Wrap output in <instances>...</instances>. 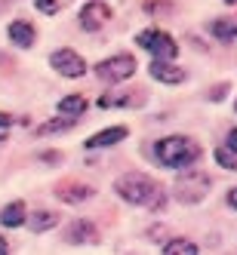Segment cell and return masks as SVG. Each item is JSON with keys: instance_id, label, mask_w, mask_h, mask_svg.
<instances>
[{"instance_id": "9", "label": "cell", "mask_w": 237, "mask_h": 255, "mask_svg": "<svg viewBox=\"0 0 237 255\" xmlns=\"http://www.w3.org/2000/svg\"><path fill=\"white\" fill-rule=\"evenodd\" d=\"M56 197L62 200V203L77 206V203H86V200H93V197H96V188L83 185V181H62V185H56Z\"/></svg>"}, {"instance_id": "22", "label": "cell", "mask_w": 237, "mask_h": 255, "mask_svg": "<svg viewBox=\"0 0 237 255\" xmlns=\"http://www.w3.org/2000/svg\"><path fill=\"white\" fill-rule=\"evenodd\" d=\"M225 200H228V206H231V209H237V188H231Z\"/></svg>"}, {"instance_id": "7", "label": "cell", "mask_w": 237, "mask_h": 255, "mask_svg": "<svg viewBox=\"0 0 237 255\" xmlns=\"http://www.w3.org/2000/svg\"><path fill=\"white\" fill-rule=\"evenodd\" d=\"M65 243H71V246H96L99 243V231H96L93 222L77 218V222H71L65 228Z\"/></svg>"}, {"instance_id": "21", "label": "cell", "mask_w": 237, "mask_h": 255, "mask_svg": "<svg viewBox=\"0 0 237 255\" xmlns=\"http://www.w3.org/2000/svg\"><path fill=\"white\" fill-rule=\"evenodd\" d=\"M34 6H37L43 15H56V12L62 9V3H59V0H34Z\"/></svg>"}, {"instance_id": "8", "label": "cell", "mask_w": 237, "mask_h": 255, "mask_svg": "<svg viewBox=\"0 0 237 255\" xmlns=\"http://www.w3.org/2000/svg\"><path fill=\"white\" fill-rule=\"evenodd\" d=\"M108 19H111V6H108L105 0H89V3H83V9H80L83 31H99V28H105Z\"/></svg>"}, {"instance_id": "3", "label": "cell", "mask_w": 237, "mask_h": 255, "mask_svg": "<svg viewBox=\"0 0 237 255\" xmlns=\"http://www.w3.org/2000/svg\"><path fill=\"white\" fill-rule=\"evenodd\" d=\"M213 191V178L207 172H185V175H179L176 178V200L179 203H200L207 194Z\"/></svg>"}, {"instance_id": "13", "label": "cell", "mask_w": 237, "mask_h": 255, "mask_svg": "<svg viewBox=\"0 0 237 255\" xmlns=\"http://www.w3.org/2000/svg\"><path fill=\"white\" fill-rule=\"evenodd\" d=\"M0 225L3 228H22L28 225V209L22 200H12V203H6L3 209H0Z\"/></svg>"}, {"instance_id": "5", "label": "cell", "mask_w": 237, "mask_h": 255, "mask_svg": "<svg viewBox=\"0 0 237 255\" xmlns=\"http://www.w3.org/2000/svg\"><path fill=\"white\" fill-rule=\"evenodd\" d=\"M136 43L142 46V49H148L154 59H176L179 56V46H176V40L170 37L167 31H160V28H148V31H142L139 37H136Z\"/></svg>"}, {"instance_id": "11", "label": "cell", "mask_w": 237, "mask_h": 255, "mask_svg": "<svg viewBox=\"0 0 237 255\" xmlns=\"http://www.w3.org/2000/svg\"><path fill=\"white\" fill-rule=\"evenodd\" d=\"M126 135H130V129H126V126H108V129H102V132H96V135H89V138H86V151L111 148V144L123 141Z\"/></svg>"}, {"instance_id": "12", "label": "cell", "mask_w": 237, "mask_h": 255, "mask_svg": "<svg viewBox=\"0 0 237 255\" xmlns=\"http://www.w3.org/2000/svg\"><path fill=\"white\" fill-rule=\"evenodd\" d=\"M6 34H9V40L19 46V49H28V46H34V40H37V31H34V25L25 22V19L9 22L6 25Z\"/></svg>"}, {"instance_id": "10", "label": "cell", "mask_w": 237, "mask_h": 255, "mask_svg": "<svg viewBox=\"0 0 237 255\" xmlns=\"http://www.w3.org/2000/svg\"><path fill=\"white\" fill-rule=\"evenodd\" d=\"M148 74L154 80H160V83H170V86H176V83L185 80V71L176 68V65H170V59H154L148 65Z\"/></svg>"}, {"instance_id": "18", "label": "cell", "mask_w": 237, "mask_h": 255, "mask_svg": "<svg viewBox=\"0 0 237 255\" xmlns=\"http://www.w3.org/2000/svg\"><path fill=\"white\" fill-rule=\"evenodd\" d=\"M210 31H213V37H219V40H234L237 37V25L228 22V19H216Z\"/></svg>"}, {"instance_id": "23", "label": "cell", "mask_w": 237, "mask_h": 255, "mask_svg": "<svg viewBox=\"0 0 237 255\" xmlns=\"http://www.w3.org/2000/svg\"><path fill=\"white\" fill-rule=\"evenodd\" d=\"M225 144H228V148H234V151H237V129H231V132H228V141H225Z\"/></svg>"}, {"instance_id": "24", "label": "cell", "mask_w": 237, "mask_h": 255, "mask_svg": "<svg viewBox=\"0 0 237 255\" xmlns=\"http://www.w3.org/2000/svg\"><path fill=\"white\" fill-rule=\"evenodd\" d=\"M12 126V117L9 114H0V129H9Z\"/></svg>"}, {"instance_id": "16", "label": "cell", "mask_w": 237, "mask_h": 255, "mask_svg": "<svg viewBox=\"0 0 237 255\" xmlns=\"http://www.w3.org/2000/svg\"><path fill=\"white\" fill-rule=\"evenodd\" d=\"M83 111H86V99L83 96H65L59 102V114H65V117H80Z\"/></svg>"}, {"instance_id": "19", "label": "cell", "mask_w": 237, "mask_h": 255, "mask_svg": "<svg viewBox=\"0 0 237 255\" xmlns=\"http://www.w3.org/2000/svg\"><path fill=\"white\" fill-rule=\"evenodd\" d=\"M130 105H142V102H136V96H111V93L99 99V108H130Z\"/></svg>"}, {"instance_id": "6", "label": "cell", "mask_w": 237, "mask_h": 255, "mask_svg": "<svg viewBox=\"0 0 237 255\" xmlns=\"http://www.w3.org/2000/svg\"><path fill=\"white\" fill-rule=\"evenodd\" d=\"M49 65L56 68V74H62L65 80H77V77L86 74V62L80 59V52L68 49V46H62V49L52 52V56H49Z\"/></svg>"}, {"instance_id": "15", "label": "cell", "mask_w": 237, "mask_h": 255, "mask_svg": "<svg viewBox=\"0 0 237 255\" xmlns=\"http://www.w3.org/2000/svg\"><path fill=\"white\" fill-rule=\"evenodd\" d=\"M160 252H163V255H197L200 249H197V243L176 237V240H167V243H163V249H160Z\"/></svg>"}, {"instance_id": "4", "label": "cell", "mask_w": 237, "mask_h": 255, "mask_svg": "<svg viewBox=\"0 0 237 255\" xmlns=\"http://www.w3.org/2000/svg\"><path fill=\"white\" fill-rule=\"evenodd\" d=\"M136 56H130V52H120V56H111V59H105L99 62L93 71H96V77L105 80V83H123V80H130L136 74Z\"/></svg>"}, {"instance_id": "20", "label": "cell", "mask_w": 237, "mask_h": 255, "mask_svg": "<svg viewBox=\"0 0 237 255\" xmlns=\"http://www.w3.org/2000/svg\"><path fill=\"white\" fill-rule=\"evenodd\" d=\"M216 163H219V166H225V169H234L237 166V151L228 148V144H225V148H219L216 151Z\"/></svg>"}, {"instance_id": "14", "label": "cell", "mask_w": 237, "mask_h": 255, "mask_svg": "<svg viewBox=\"0 0 237 255\" xmlns=\"http://www.w3.org/2000/svg\"><path fill=\"white\" fill-rule=\"evenodd\" d=\"M56 225H59V215H56V212H46V209L31 212V218H28V228H31L34 234H46L49 228H56Z\"/></svg>"}, {"instance_id": "1", "label": "cell", "mask_w": 237, "mask_h": 255, "mask_svg": "<svg viewBox=\"0 0 237 255\" xmlns=\"http://www.w3.org/2000/svg\"><path fill=\"white\" fill-rule=\"evenodd\" d=\"M114 194L130 206H142V209H163L167 206V194L154 178L142 175V172H126L114 181Z\"/></svg>"}, {"instance_id": "17", "label": "cell", "mask_w": 237, "mask_h": 255, "mask_svg": "<svg viewBox=\"0 0 237 255\" xmlns=\"http://www.w3.org/2000/svg\"><path fill=\"white\" fill-rule=\"evenodd\" d=\"M71 126H74V117H65L62 120H46L43 126H37V135H56V132H68Z\"/></svg>"}, {"instance_id": "26", "label": "cell", "mask_w": 237, "mask_h": 255, "mask_svg": "<svg viewBox=\"0 0 237 255\" xmlns=\"http://www.w3.org/2000/svg\"><path fill=\"white\" fill-rule=\"evenodd\" d=\"M234 111H237V102H234Z\"/></svg>"}, {"instance_id": "25", "label": "cell", "mask_w": 237, "mask_h": 255, "mask_svg": "<svg viewBox=\"0 0 237 255\" xmlns=\"http://www.w3.org/2000/svg\"><path fill=\"white\" fill-rule=\"evenodd\" d=\"M0 255H9V243L3 240V237H0Z\"/></svg>"}, {"instance_id": "2", "label": "cell", "mask_w": 237, "mask_h": 255, "mask_svg": "<svg viewBox=\"0 0 237 255\" xmlns=\"http://www.w3.org/2000/svg\"><path fill=\"white\" fill-rule=\"evenodd\" d=\"M154 160L167 169H185L200 160V144L188 135H167L154 141Z\"/></svg>"}]
</instances>
